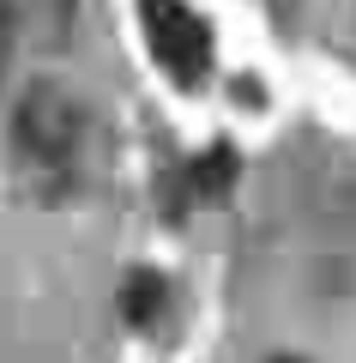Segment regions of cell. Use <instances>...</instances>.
Wrapping results in <instances>:
<instances>
[{
    "label": "cell",
    "instance_id": "1",
    "mask_svg": "<svg viewBox=\"0 0 356 363\" xmlns=\"http://www.w3.org/2000/svg\"><path fill=\"white\" fill-rule=\"evenodd\" d=\"M85 133H91L85 104L54 79L30 85L13 109V145L37 176H67L79 164V152H85Z\"/></svg>",
    "mask_w": 356,
    "mask_h": 363
},
{
    "label": "cell",
    "instance_id": "2",
    "mask_svg": "<svg viewBox=\"0 0 356 363\" xmlns=\"http://www.w3.org/2000/svg\"><path fill=\"white\" fill-rule=\"evenodd\" d=\"M139 25H145L157 67L176 85H200L212 73V30H205V18L188 0H139Z\"/></svg>",
    "mask_w": 356,
    "mask_h": 363
},
{
    "label": "cell",
    "instance_id": "3",
    "mask_svg": "<svg viewBox=\"0 0 356 363\" xmlns=\"http://www.w3.org/2000/svg\"><path fill=\"white\" fill-rule=\"evenodd\" d=\"M229 188H236V152L229 145H212L205 157H193V169H188V194L193 200H224Z\"/></svg>",
    "mask_w": 356,
    "mask_h": 363
},
{
    "label": "cell",
    "instance_id": "4",
    "mask_svg": "<svg viewBox=\"0 0 356 363\" xmlns=\"http://www.w3.org/2000/svg\"><path fill=\"white\" fill-rule=\"evenodd\" d=\"M121 315H127L133 327H157V315H163V279H157V272H127Z\"/></svg>",
    "mask_w": 356,
    "mask_h": 363
},
{
    "label": "cell",
    "instance_id": "5",
    "mask_svg": "<svg viewBox=\"0 0 356 363\" xmlns=\"http://www.w3.org/2000/svg\"><path fill=\"white\" fill-rule=\"evenodd\" d=\"M6 43H13V13H6V0H0V67H6Z\"/></svg>",
    "mask_w": 356,
    "mask_h": 363
},
{
    "label": "cell",
    "instance_id": "6",
    "mask_svg": "<svg viewBox=\"0 0 356 363\" xmlns=\"http://www.w3.org/2000/svg\"><path fill=\"white\" fill-rule=\"evenodd\" d=\"M272 363H302V357H272Z\"/></svg>",
    "mask_w": 356,
    "mask_h": 363
}]
</instances>
